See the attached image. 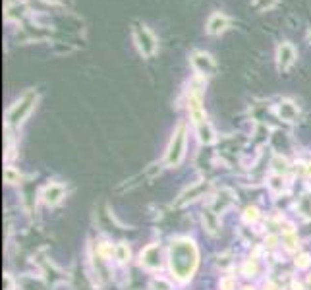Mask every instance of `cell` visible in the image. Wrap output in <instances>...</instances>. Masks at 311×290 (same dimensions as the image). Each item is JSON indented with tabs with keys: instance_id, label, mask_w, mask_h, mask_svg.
<instances>
[{
	"instance_id": "obj_1",
	"label": "cell",
	"mask_w": 311,
	"mask_h": 290,
	"mask_svg": "<svg viewBox=\"0 0 311 290\" xmlns=\"http://www.w3.org/2000/svg\"><path fill=\"white\" fill-rule=\"evenodd\" d=\"M197 265V250L189 240H176L170 248V267L178 279H187Z\"/></svg>"
},
{
	"instance_id": "obj_2",
	"label": "cell",
	"mask_w": 311,
	"mask_h": 290,
	"mask_svg": "<svg viewBox=\"0 0 311 290\" xmlns=\"http://www.w3.org/2000/svg\"><path fill=\"white\" fill-rule=\"evenodd\" d=\"M35 101H37V93L35 91H27L20 101H16L12 105V108L8 110V116H6L8 126H20L27 118V114L31 112Z\"/></svg>"
},
{
	"instance_id": "obj_3",
	"label": "cell",
	"mask_w": 311,
	"mask_h": 290,
	"mask_svg": "<svg viewBox=\"0 0 311 290\" xmlns=\"http://www.w3.org/2000/svg\"><path fill=\"white\" fill-rule=\"evenodd\" d=\"M131 35H133V43L137 47V51L149 58L156 53V37L151 33V29L143 24H135L133 29H131Z\"/></svg>"
},
{
	"instance_id": "obj_4",
	"label": "cell",
	"mask_w": 311,
	"mask_h": 290,
	"mask_svg": "<svg viewBox=\"0 0 311 290\" xmlns=\"http://www.w3.org/2000/svg\"><path fill=\"white\" fill-rule=\"evenodd\" d=\"M184 151H186V124H180L170 139V145L166 151V164L168 166L180 164L182 157H184Z\"/></svg>"
},
{
	"instance_id": "obj_5",
	"label": "cell",
	"mask_w": 311,
	"mask_h": 290,
	"mask_svg": "<svg viewBox=\"0 0 311 290\" xmlns=\"http://www.w3.org/2000/svg\"><path fill=\"white\" fill-rule=\"evenodd\" d=\"M191 66L201 76H211V74L217 72V64H215L213 56L209 53H203V51H195L191 54Z\"/></svg>"
},
{
	"instance_id": "obj_6",
	"label": "cell",
	"mask_w": 311,
	"mask_h": 290,
	"mask_svg": "<svg viewBox=\"0 0 311 290\" xmlns=\"http://www.w3.org/2000/svg\"><path fill=\"white\" fill-rule=\"evenodd\" d=\"M296 62V49L290 43H282L277 49V64L280 72H286L290 66Z\"/></svg>"
},
{
	"instance_id": "obj_7",
	"label": "cell",
	"mask_w": 311,
	"mask_h": 290,
	"mask_svg": "<svg viewBox=\"0 0 311 290\" xmlns=\"http://www.w3.org/2000/svg\"><path fill=\"white\" fill-rule=\"evenodd\" d=\"M187 106H189V116L195 124L205 122V112H203V105H201V93L199 91H189L187 97Z\"/></svg>"
},
{
	"instance_id": "obj_8",
	"label": "cell",
	"mask_w": 311,
	"mask_h": 290,
	"mask_svg": "<svg viewBox=\"0 0 311 290\" xmlns=\"http://www.w3.org/2000/svg\"><path fill=\"white\" fill-rule=\"evenodd\" d=\"M228 27H230V18H228L226 14H222V12H215V14L209 18L205 29H207L209 35H220V33L226 31Z\"/></svg>"
},
{
	"instance_id": "obj_9",
	"label": "cell",
	"mask_w": 311,
	"mask_h": 290,
	"mask_svg": "<svg viewBox=\"0 0 311 290\" xmlns=\"http://www.w3.org/2000/svg\"><path fill=\"white\" fill-rule=\"evenodd\" d=\"M158 256H160V252H158V246H149L143 254H141V263L145 265V267H158Z\"/></svg>"
},
{
	"instance_id": "obj_10",
	"label": "cell",
	"mask_w": 311,
	"mask_h": 290,
	"mask_svg": "<svg viewBox=\"0 0 311 290\" xmlns=\"http://www.w3.org/2000/svg\"><path fill=\"white\" fill-rule=\"evenodd\" d=\"M64 195V188L62 186H58V184H51L45 193H43V197H45V201L47 203H51V205H54V203H58V199Z\"/></svg>"
},
{
	"instance_id": "obj_11",
	"label": "cell",
	"mask_w": 311,
	"mask_h": 290,
	"mask_svg": "<svg viewBox=\"0 0 311 290\" xmlns=\"http://www.w3.org/2000/svg\"><path fill=\"white\" fill-rule=\"evenodd\" d=\"M279 114L284 118V120H288V122H292L296 116H298V108H296V105L294 103H290V101H282L279 106Z\"/></svg>"
},
{
	"instance_id": "obj_12",
	"label": "cell",
	"mask_w": 311,
	"mask_h": 290,
	"mask_svg": "<svg viewBox=\"0 0 311 290\" xmlns=\"http://www.w3.org/2000/svg\"><path fill=\"white\" fill-rule=\"evenodd\" d=\"M197 133H199V139L201 143H211L215 139V133H213V128L209 122H201L197 124Z\"/></svg>"
},
{
	"instance_id": "obj_13",
	"label": "cell",
	"mask_w": 311,
	"mask_h": 290,
	"mask_svg": "<svg viewBox=\"0 0 311 290\" xmlns=\"http://www.w3.org/2000/svg\"><path fill=\"white\" fill-rule=\"evenodd\" d=\"M4 178L8 180V182H20L22 180V176H20V172H16L12 166H8L6 170H4Z\"/></svg>"
},
{
	"instance_id": "obj_14",
	"label": "cell",
	"mask_w": 311,
	"mask_h": 290,
	"mask_svg": "<svg viewBox=\"0 0 311 290\" xmlns=\"http://www.w3.org/2000/svg\"><path fill=\"white\" fill-rule=\"evenodd\" d=\"M277 4V0H255V8L257 10H269Z\"/></svg>"
},
{
	"instance_id": "obj_15",
	"label": "cell",
	"mask_w": 311,
	"mask_h": 290,
	"mask_svg": "<svg viewBox=\"0 0 311 290\" xmlns=\"http://www.w3.org/2000/svg\"><path fill=\"white\" fill-rule=\"evenodd\" d=\"M116 254H118V259H120V261H126V259L130 258V250H128V246H124V244H120V246L116 248Z\"/></svg>"
},
{
	"instance_id": "obj_16",
	"label": "cell",
	"mask_w": 311,
	"mask_h": 290,
	"mask_svg": "<svg viewBox=\"0 0 311 290\" xmlns=\"http://www.w3.org/2000/svg\"><path fill=\"white\" fill-rule=\"evenodd\" d=\"M24 4V0H4V6L6 8H12V6H20Z\"/></svg>"
},
{
	"instance_id": "obj_17",
	"label": "cell",
	"mask_w": 311,
	"mask_h": 290,
	"mask_svg": "<svg viewBox=\"0 0 311 290\" xmlns=\"http://www.w3.org/2000/svg\"><path fill=\"white\" fill-rule=\"evenodd\" d=\"M296 263H298L300 267H308V263H310V261H308V256H300V261H296Z\"/></svg>"
},
{
	"instance_id": "obj_18",
	"label": "cell",
	"mask_w": 311,
	"mask_h": 290,
	"mask_svg": "<svg viewBox=\"0 0 311 290\" xmlns=\"http://www.w3.org/2000/svg\"><path fill=\"white\" fill-rule=\"evenodd\" d=\"M257 215H255V209H248V219H255Z\"/></svg>"
},
{
	"instance_id": "obj_19",
	"label": "cell",
	"mask_w": 311,
	"mask_h": 290,
	"mask_svg": "<svg viewBox=\"0 0 311 290\" xmlns=\"http://www.w3.org/2000/svg\"><path fill=\"white\" fill-rule=\"evenodd\" d=\"M49 2H54V4H70V0H49Z\"/></svg>"
},
{
	"instance_id": "obj_20",
	"label": "cell",
	"mask_w": 311,
	"mask_h": 290,
	"mask_svg": "<svg viewBox=\"0 0 311 290\" xmlns=\"http://www.w3.org/2000/svg\"><path fill=\"white\" fill-rule=\"evenodd\" d=\"M308 39H310V43H311V29H310V33H308Z\"/></svg>"
},
{
	"instance_id": "obj_21",
	"label": "cell",
	"mask_w": 311,
	"mask_h": 290,
	"mask_svg": "<svg viewBox=\"0 0 311 290\" xmlns=\"http://www.w3.org/2000/svg\"><path fill=\"white\" fill-rule=\"evenodd\" d=\"M310 290H311V277H310Z\"/></svg>"
}]
</instances>
